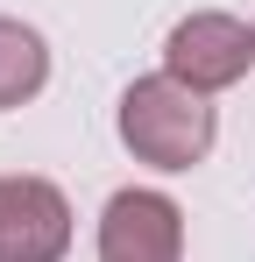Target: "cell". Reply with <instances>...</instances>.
<instances>
[{"label":"cell","instance_id":"6da1fadb","mask_svg":"<svg viewBox=\"0 0 255 262\" xmlns=\"http://www.w3.org/2000/svg\"><path fill=\"white\" fill-rule=\"evenodd\" d=\"M213 135H220V121H213L206 92L177 85L170 71L135 78V85L121 92V142L142 156V163H156V170H192V163H206Z\"/></svg>","mask_w":255,"mask_h":262},{"label":"cell","instance_id":"7a4b0ae2","mask_svg":"<svg viewBox=\"0 0 255 262\" xmlns=\"http://www.w3.org/2000/svg\"><path fill=\"white\" fill-rule=\"evenodd\" d=\"M248 64H255V29L248 21H234V14H184L177 29H170V43H163V71L177 78V85H192V92H227V85H241L248 78Z\"/></svg>","mask_w":255,"mask_h":262},{"label":"cell","instance_id":"3957f363","mask_svg":"<svg viewBox=\"0 0 255 262\" xmlns=\"http://www.w3.org/2000/svg\"><path fill=\"white\" fill-rule=\"evenodd\" d=\"M71 206L50 177H0V262H64Z\"/></svg>","mask_w":255,"mask_h":262},{"label":"cell","instance_id":"277c9868","mask_svg":"<svg viewBox=\"0 0 255 262\" xmlns=\"http://www.w3.org/2000/svg\"><path fill=\"white\" fill-rule=\"evenodd\" d=\"M184 213L163 191H114L99 213V262H177Z\"/></svg>","mask_w":255,"mask_h":262},{"label":"cell","instance_id":"5b68a950","mask_svg":"<svg viewBox=\"0 0 255 262\" xmlns=\"http://www.w3.org/2000/svg\"><path fill=\"white\" fill-rule=\"evenodd\" d=\"M42 78H50V50L29 21H7L0 14V106H22V99H36Z\"/></svg>","mask_w":255,"mask_h":262}]
</instances>
